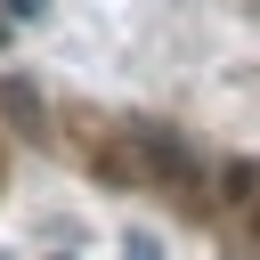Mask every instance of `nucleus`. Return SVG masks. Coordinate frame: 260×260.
<instances>
[{"instance_id":"nucleus-2","label":"nucleus","mask_w":260,"mask_h":260,"mask_svg":"<svg viewBox=\"0 0 260 260\" xmlns=\"http://www.w3.org/2000/svg\"><path fill=\"white\" fill-rule=\"evenodd\" d=\"M0 106L16 114V130H32V138H41V98H32L24 81H0Z\"/></svg>"},{"instance_id":"nucleus-4","label":"nucleus","mask_w":260,"mask_h":260,"mask_svg":"<svg viewBox=\"0 0 260 260\" xmlns=\"http://www.w3.org/2000/svg\"><path fill=\"white\" fill-rule=\"evenodd\" d=\"M0 8H8V16H16V24H32V16H41V8H49V0H0Z\"/></svg>"},{"instance_id":"nucleus-1","label":"nucleus","mask_w":260,"mask_h":260,"mask_svg":"<svg viewBox=\"0 0 260 260\" xmlns=\"http://www.w3.org/2000/svg\"><path fill=\"white\" fill-rule=\"evenodd\" d=\"M98 179H114V187H195V154L162 122H130L98 146Z\"/></svg>"},{"instance_id":"nucleus-3","label":"nucleus","mask_w":260,"mask_h":260,"mask_svg":"<svg viewBox=\"0 0 260 260\" xmlns=\"http://www.w3.org/2000/svg\"><path fill=\"white\" fill-rule=\"evenodd\" d=\"M122 260H162V236H146V228H138V236H122Z\"/></svg>"}]
</instances>
